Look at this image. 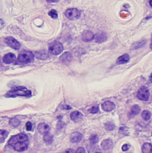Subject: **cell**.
<instances>
[{"mask_svg":"<svg viewBox=\"0 0 152 153\" xmlns=\"http://www.w3.org/2000/svg\"><path fill=\"white\" fill-rule=\"evenodd\" d=\"M10 124L11 125H12L13 126L17 127V126H18L20 125V121L17 118H12L10 120Z\"/></svg>","mask_w":152,"mask_h":153,"instance_id":"603a6c76","label":"cell"},{"mask_svg":"<svg viewBox=\"0 0 152 153\" xmlns=\"http://www.w3.org/2000/svg\"><path fill=\"white\" fill-rule=\"evenodd\" d=\"M100 153V152H96V153Z\"/></svg>","mask_w":152,"mask_h":153,"instance_id":"d590c367","label":"cell"},{"mask_svg":"<svg viewBox=\"0 0 152 153\" xmlns=\"http://www.w3.org/2000/svg\"><path fill=\"white\" fill-rule=\"evenodd\" d=\"M44 141L47 144H51L53 141V137L49 133L44 135Z\"/></svg>","mask_w":152,"mask_h":153,"instance_id":"7402d4cb","label":"cell"},{"mask_svg":"<svg viewBox=\"0 0 152 153\" xmlns=\"http://www.w3.org/2000/svg\"><path fill=\"white\" fill-rule=\"evenodd\" d=\"M130 148V146L128 144H124L122 147V150L123 152H126Z\"/></svg>","mask_w":152,"mask_h":153,"instance_id":"f546056e","label":"cell"},{"mask_svg":"<svg viewBox=\"0 0 152 153\" xmlns=\"http://www.w3.org/2000/svg\"><path fill=\"white\" fill-rule=\"evenodd\" d=\"M64 153H76V152L72 149H68L64 152Z\"/></svg>","mask_w":152,"mask_h":153,"instance_id":"1f68e13d","label":"cell"},{"mask_svg":"<svg viewBox=\"0 0 152 153\" xmlns=\"http://www.w3.org/2000/svg\"><path fill=\"white\" fill-rule=\"evenodd\" d=\"M15 56L13 53H8L3 57V62L7 65L11 64L15 60Z\"/></svg>","mask_w":152,"mask_h":153,"instance_id":"4fadbf2b","label":"cell"},{"mask_svg":"<svg viewBox=\"0 0 152 153\" xmlns=\"http://www.w3.org/2000/svg\"><path fill=\"white\" fill-rule=\"evenodd\" d=\"M112 144V142L110 140H104L102 143V147L104 150H108L111 147Z\"/></svg>","mask_w":152,"mask_h":153,"instance_id":"d6986e66","label":"cell"},{"mask_svg":"<svg viewBox=\"0 0 152 153\" xmlns=\"http://www.w3.org/2000/svg\"><path fill=\"white\" fill-rule=\"evenodd\" d=\"M48 14L50 16V17H52V19H57L58 17V13L55 10H51Z\"/></svg>","mask_w":152,"mask_h":153,"instance_id":"484cf974","label":"cell"},{"mask_svg":"<svg viewBox=\"0 0 152 153\" xmlns=\"http://www.w3.org/2000/svg\"><path fill=\"white\" fill-rule=\"evenodd\" d=\"M26 126V129H27V131H31V130H32V123H31L30 122H27Z\"/></svg>","mask_w":152,"mask_h":153,"instance_id":"f1b7e54d","label":"cell"},{"mask_svg":"<svg viewBox=\"0 0 152 153\" xmlns=\"http://www.w3.org/2000/svg\"><path fill=\"white\" fill-rule=\"evenodd\" d=\"M34 60V55L32 52H26L20 54L16 60V65L27 64L32 63Z\"/></svg>","mask_w":152,"mask_h":153,"instance_id":"3957f363","label":"cell"},{"mask_svg":"<svg viewBox=\"0 0 152 153\" xmlns=\"http://www.w3.org/2000/svg\"><path fill=\"white\" fill-rule=\"evenodd\" d=\"M28 138L24 134H19L13 136L8 141V144L13 146L14 149L18 152H22L27 149Z\"/></svg>","mask_w":152,"mask_h":153,"instance_id":"6da1fadb","label":"cell"},{"mask_svg":"<svg viewBox=\"0 0 152 153\" xmlns=\"http://www.w3.org/2000/svg\"><path fill=\"white\" fill-rule=\"evenodd\" d=\"M64 47L63 44L58 42L55 41L51 43L49 47V50L51 53L54 55H58L61 54L63 51Z\"/></svg>","mask_w":152,"mask_h":153,"instance_id":"277c9868","label":"cell"},{"mask_svg":"<svg viewBox=\"0 0 152 153\" xmlns=\"http://www.w3.org/2000/svg\"><path fill=\"white\" fill-rule=\"evenodd\" d=\"M83 116V114L78 111H73L70 114V117H71L72 120L76 123H77V122H80V120H81Z\"/></svg>","mask_w":152,"mask_h":153,"instance_id":"5bb4252c","label":"cell"},{"mask_svg":"<svg viewBox=\"0 0 152 153\" xmlns=\"http://www.w3.org/2000/svg\"><path fill=\"white\" fill-rule=\"evenodd\" d=\"M32 95V92L30 91L27 89L24 86H16L10 91H9L5 95V97L7 98L15 97L16 96L21 97H30Z\"/></svg>","mask_w":152,"mask_h":153,"instance_id":"7a4b0ae2","label":"cell"},{"mask_svg":"<svg viewBox=\"0 0 152 153\" xmlns=\"http://www.w3.org/2000/svg\"><path fill=\"white\" fill-rule=\"evenodd\" d=\"M83 137V135L78 132L73 133L70 137V141L73 143H77L80 142Z\"/></svg>","mask_w":152,"mask_h":153,"instance_id":"9a60e30c","label":"cell"},{"mask_svg":"<svg viewBox=\"0 0 152 153\" xmlns=\"http://www.w3.org/2000/svg\"><path fill=\"white\" fill-rule=\"evenodd\" d=\"M114 128H115V125H114L112 123H111V122L107 123L105 125V129H106V130L112 131V130H113Z\"/></svg>","mask_w":152,"mask_h":153,"instance_id":"4316f807","label":"cell"},{"mask_svg":"<svg viewBox=\"0 0 152 153\" xmlns=\"http://www.w3.org/2000/svg\"><path fill=\"white\" fill-rule=\"evenodd\" d=\"M94 38L95 42L100 44V43H102V42H105L107 39V36H106V34L105 32H100L97 33L94 36Z\"/></svg>","mask_w":152,"mask_h":153,"instance_id":"7c38bea8","label":"cell"},{"mask_svg":"<svg viewBox=\"0 0 152 153\" xmlns=\"http://www.w3.org/2000/svg\"><path fill=\"white\" fill-rule=\"evenodd\" d=\"M130 60V56L127 54H124L119 57L117 60V63L118 65H123L128 63Z\"/></svg>","mask_w":152,"mask_h":153,"instance_id":"2e32d148","label":"cell"},{"mask_svg":"<svg viewBox=\"0 0 152 153\" xmlns=\"http://www.w3.org/2000/svg\"><path fill=\"white\" fill-rule=\"evenodd\" d=\"M8 136V132L5 130H0V143L4 142Z\"/></svg>","mask_w":152,"mask_h":153,"instance_id":"ffe728a7","label":"cell"},{"mask_svg":"<svg viewBox=\"0 0 152 153\" xmlns=\"http://www.w3.org/2000/svg\"><path fill=\"white\" fill-rule=\"evenodd\" d=\"M115 107V105L114 102L110 101H105L102 104V108L105 111H111L113 110Z\"/></svg>","mask_w":152,"mask_h":153,"instance_id":"30bf717a","label":"cell"},{"mask_svg":"<svg viewBox=\"0 0 152 153\" xmlns=\"http://www.w3.org/2000/svg\"><path fill=\"white\" fill-rule=\"evenodd\" d=\"M150 95L149 91L148 88L145 86H142L139 89L137 94L138 99L142 101H148Z\"/></svg>","mask_w":152,"mask_h":153,"instance_id":"8992f818","label":"cell"},{"mask_svg":"<svg viewBox=\"0 0 152 153\" xmlns=\"http://www.w3.org/2000/svg\"><path fill=\"white\" fill-rule=\"evenodd\" d=\"M5 42L9 47L14 50H18L20 48V44L15 38L11 36L7 37L5 39Z\"/></svg>","mask_w":152,"mask_h":153,"instance_id":"52a82bcc","label":"cell"},{"mask_svg":"<svg viewBox=\"0 0 152 153\" xmlns=\"http://www.w3.org/2000/svg\"><path fill=\"white\" fill-rule=\"evenodd\" d=\"M140 106L139 105H134L131 108V110H130V112L128 116L130 117H133V116L138 114L140 113Z\"/></svg>","mask_w":152,"mask_h":153,"instance_id":"e0dca14e","label":"cell"},{"mask_svg":"<svg viewBox=\"0 0 152 153\" xmlns=\"http://www.w3.org/2000/svg\"><path fill=\"white\" fill-rule=\"evenodd\" d=\"M98 111H99V107H97V106L93 107H91V108L89 110L90 113H93V114H94V113H97V112H98Z\"/></svg>","mask_w":152,"mask_h":153,"instance_id":"83f0119b","label":"cell"},{"mask_svg":"<svg viewBox=\"0 0 152 153\" xmlns=\"http://www.w3.org/2000/svg\"><path fill=\"white\" fill-rule=\"evenodd\" d=\"M146 42H147L146 41L143 40V41H142L141 42H137L136 44H134V46H133V48H134V49H137V48H140V47H143V46L145 45V44L146 43Z\"/></svg>","mask_w":152,"mask_h":153,"instance_id":"cb8c5ba5","label":"cell"},{"mask_svg":"<svg viewBox=\"0 0 152 153\" xmlns=\"http://www.w3.org/2000/svg\"><path fill=\"white\" fill-rule=\"evenodd\" d=\"M72 55L69 52H66L60 57V60L65 64L70 63L72 60Z\"/></svg>","mask_w":152,"mask_h":153,"instance_id":"8fae6325","label":"cell"},{"mask_svg":"<svg viewBox=\"0 0 152 153\" xmlns=\"http://www.w3.org/2000/svg\"><path fill=\"white\" fill-rule=\"evenodd\" d=\"M48 1V2H58V1Z\"/></svg>","mask_w":152,"mask_h":153,"instance_id":"d6a6232c","label":"cell"},{"mask_svg":"<svg viewBox=\"0 0 152 153\" xmlns=\"http://www.w3.org/2000/svg\"><path fill=\"white\" fill-rule=\"evenodd\" d=\"M149 4H150V5H151V7H152V0L149 1Z\"/></svg>","mask_w":152,"mask_h":153,"instance_id":"836d02e7","label":"cell"},{"mask_svg":"<svg viewBox=\"0 0 152 153\" xmlns=\"http://www.w3.org/2000/svg\"><path fill=\"white\" fill-rule=\"evenodd\" d=\"M49 130H50V128L49 125L45 123H41L39 124L38 126V132L42 135H45L49 133Z\"/></svg>","mask_w":152,"mask_h":153,"instance_id":"9c48e42d","label":"cell"},{"mask_svg":"<svg viewBox=\"0 0 152 153\" xmlns=\"http://www.w3.org/2000/svg\"><path fill=\"white\" fill-rule=\"evenodd\" d=\"M142 118L145 120H148L151 119V113L148 110H145L142 113Z\"/></svg>","mask_w":152,"mask_h":153,"instance_id":"44dd1931","label":"cell"},{"mask_svg":"<svg viewBox=\"0 0 152 153\" xmlns=\"http://www.w3.org/2000/svg\"><path fill=\"white\" fill-rule=\"evenodd\" d=\"M94 38V35L93 34V33L89 30H84L81 35V38L83 39V41H85V42H90Z\"/></svg>","mask_w":152,"mask_h":153,"instance_id":"ba28073f","label":"cell"},{"mask_svg":"<svg viewBox=\"0 0 152 153\" xmlns=\"http://www.w3.org/2000/svg\"><path fill=\"white\" fill-rule=\"evenodd\" d=\"M76 153H86V151L83 147H80L77 149Z\"/></svg>","mask_w":152,"mask_h":153,"instance_id":"4dcf8cb0","label":"cell"},{"mask_svg":"<svg viewBox=\"0 0 152 153\" xmlns=\"http://www.w3.org/2000/svg\"><path fill=\"white\" fill-rule=\"evenodd\" d=\"M151 48L152 50V42H151Z\"/></svg>","mask_w":152,"mask_h":153,"instance_id":"e575fe53","label":"cell"},{"mask_svg":"<svg viewBox=\"0 0 152 153\" xmlns=\"http://www.w3.org/2000/svg\"><path fill=\"white\" fill-rule=\"evenodd\" d=\"M143 153H152V146L148 143H145L142 146Z\"/></svg>","mask_w":152,"mask_h":153,"instance_id":"ac0fdd59","label":"cell"},{"mask_svg":"<svg viewBox=\"0 0 152 153\" xmlns=\"http://www.w3.org/2000/svg\"><path fill=\"white\" fill-rule=\"evenodd\" d=\"M65 15L67 19L71 20H75L80 17V12L78 10L75 8H72L67 9L66 11Z\"/></svg>","mask_w":152,"mask_h":153,"instance_id":"5b68a950","label":"cell"},{"mask_svg":"<svg viewBox=\"0 0 152 153\" xmlns=\"http://www.w3.org/2000/svg\"></svg>","mask_w":152,"mask_h":153,"instance_id":"8d00e7d4","label":"cell"},{"mask_svg":"<svg viewBox=\"0 0 152 153\" xmlns=\"http://www.w3.org/2000/svg\"><path fill=\"white\" fill-rule=\"evenodd\" d=\"M90 141L91 144H95L98 141V136L97 135H93L90 138Z\"/></svg>","mask_w":152,"mask_h":153,"instance_id":"d4e9b609","label":"cell"}]
</instances>
